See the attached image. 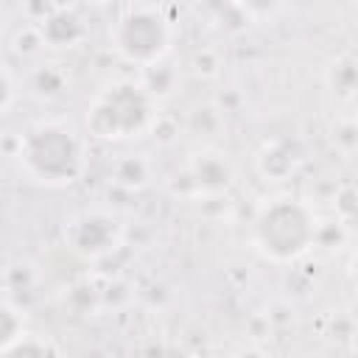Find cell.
<instances>
[{
    "mask_svg": "<svg viewBox=\"0 0 358 358\" xmlns=\"http://www.w3.org/2000/svg\"><path fill=\"white\" fill-rule=\"evenodd\" d=\"M20 171L45 187H67L81 179L87 168V148L81 134L64 120H45L20 134Z\"/></svg>",
    "mask_w": 358,
    "mask_h": 358,
    "instance_id": "obj_1",
    "label": "cell"
},
{
    "mask_svg": "<svg viewBox=\"0 0 358 358\" xmlns=\"http://www.w3.org/2000/svg\"><path fill=\"white\" fill-rule=\"evenodd\" d=\"M157 101L140 81H115L87 109V129L101 140H137L151 134Z\"/></svg>",
    "mask_w": 358,
    "mask_h": 358,
    "instance_id": "obj_2",
    "label": "cell"
},
{
    "mask_svg": "<svg viewBox=\"0 0 358 358\" xmlns=\"http://www.w3.org/2000/svg\"><path fill=\"white\" fill-rule=\"evenodd\" d=\"M316 213L308 201L282 196L260 207L255 218V246L274 263H294L313 249Z\"/></svg>",
    "mask_w": 358,
    "mask_h": 358,
    "instance_id": "obj_3",
    "label": "cell"
},
{
    "mask_svg": "<svg viewBox=\"0 0 358 358\" xmlns=\"http://www.w3.org/2000/svg\"><path fill=\"white\" fill-rule=\"evenodd\" d=\"M173 28L165 20L162 11L151 6H137L123 11L115 25L109 28V45L112 50L137 67H148L171 53Z\"/></svg>",
    "mask_w": 358,
    "mask_h": 358,
    "instance_id": "obj_4",
    "label": "cell"
},
{
    "mask_svg": "<svg viewBox=\"0 0 358 358\" xmlns=\"http://www.w3.org/2000/svg\"><path fill=\"white\" fill-rule=\"evenodd\" d=\"M64 243L70 252L87 260H101L123 246V224L109 210H81L64 221Z\"/></svg>",
    "mask_w": 358,
    "mask_h": 358,
    "instance_id": "obj_5",
    "label": "cell"
},
{
    "mask_svg": "<svg viewBox=\"0 0 358 358\" xmlns=\"http://www.w3.org/2000/svg\"><path fill=\"white\" fill-rule=\"evenodd\" d=\"M179 179H182V187L173 190L176 196L179 193L182 196H201V199L224 196L235 182V165L224 151L204 145L201 151H196L187 159Z\"/></svg>",
    "mask_w": 358,
    "mask_h": 358,
    "instance_id": "obj_6",
    "label": "cell"
},
{
    "mask_svg": "<svg viewBox=\"0 0 358 358\" xmlns=\"http://www.w3.org/2000/svg\"><path fill=\"white\" fill-rule=\"evenodd\" d=\"M36 25L42 28V36H45L48 48H53V50H70V48H76L87 39V22L70 6H56Z\"/></svg>",
    "mask_w": 358,
    "mask_h": 358,
    "instance_id": "obj_7",
    "label": "cell"
},
{
    "mask_svg": "<svg viewBox=\"0 0 358 358\" xmlns=\"http://www.w3.org/2000/svg\"><path fill=\"white\" fill-rule=\"evenodd\" d=\"M302 159H305V157H299V154L294 151V143H291V140H274V143H268V145L260 151V157H257V171H260V176L268 179V182H285L288 176H294V173L299 171Z\"/></svg>",
    "mask_w": 358,
    "mask_h": 358,
    "instance_id": "obj_8",
    "label": "cell"
},
{
    "mask_svg": "<svg viewBox=\"0 0 358 358\" xmlns=\"http://www.w3.org/2000/svg\"><path fill=\"white\" fill-rule=\"evenodd\" d=\"M179 67L165 56V59H159V62H154V64H148V67H140V76H137V81L145 87V92L154 98V101H165V98H171L173 92H176V87H179Z\"/></svg>",
    "mask_w": 358,
    "mask_h": 358,
    "instance_id": "obj_9",
    "label": "cell"
},
{
    "mask_svg": "<svg viewBox=\"0 0 358 358\" xmlns=\"http://www.w3.org/2000/svg\"><path fill=\"white\" fill-rule=\"evenodd\" d=\"M324 84L338 101H358V56H338L324 70Z\"/></svg>",
    "mask_w": 358,
    "mask_h": 358,
    "instance_id": "obj_10",
    "label": "cell"
},
{
    "mask_svg": "<svg viewBox=\"0 0 358 358\" xmlns=\"http://www.w3.org/2000/svg\"><path fill=\"white\" fill-rule=\"evenodd\" d=\"M70 87V73L62 64H39L28 73V92L39 101H53Z\"/></svg>",
    "mask_w": 358,
    "mask_h": 358,
    "instance_id": "obj_11",
    "label": "cell"
},
{
    "mask_svg": "<svg viewBox=\"0 0 358 358\" xmlns=\"http://www.w3.org/2000/svg\"><path fill=\"white\" fill-rule=\"evenodd\" d=\"M154 176V165L145 154H123L112 168V182L126 190H143Z\"/></svg>",
    "mask_w": 358,
    "mask_h": 358,
    "instance_id": "obj_12",
    "label": "cell"
},
{
    "mask_svg": "<svg viewBox=\"0 0 358 358\" xmlns=\"http://www.w3.org/2000/svg\"><path fill=\"white\" fill-rule=\"evenodd\" d=\"M227 112L218 106V103H196L190 112H187V117H185V131L187 134H193V137H204V140H213V137H218L221 131H224V126H227V117H224Z\"/></svg>",
    "mask_w": 358,
    "mask_h": 358,
    "instance_id": "obj_13",
    "label": "cell"
},
{
    "mask_svg": "<svg viewBox=\"0 0 358 358\" xmlns=\"http://www.w3.org/2000/svg\"><path fill=\"white\" fill-rule=\"evenodd\" d=\"M350 238V229H347V221L341 215L336 218H319L316 221V232H313V249H322V252H336L347 243Z\"/></svg>",
    "mask_w": 358,
    "mask_h": 358,
    "instance_id": "obj_14",
    "label": "cell"
},
{
    "mask_svg": "<svg viewBox=\"0 0 358 358\" xmlns=\"http://www.w3.org/2000/svg\"><path fill=\"white\" fill-rule=\"evenodd\" d=\"M0 350H6L8 344H14L22 333H25V313L22 308H17L11 302V296L3 299V308H0Z\"/></svg>",
    "mask_w": 358,
    "mask_h": 358,
    "instance_id": "obj_15",
    "label": "cell"
},
{
    "mask_svg": "<svg viewBox=\"0 0 358 358\" xmlns=\"http://www.w3.org/2000/svg\"><path fill=\"white\" fill-rule=\"evenodd\" d=\"M48 48L45 36H42V28L36 22H28V25H20L11 36V50L22 59H31V56H39L42 50Z\"/></svg>",
    "mask_w": 358,
    "mask_h": 358,
    "instance_id": "obj_16",
    "label": "cell"
},
{
    "mask_svg": "<svg viewBox=\"0 0 358 358\" xmlns=\"http://www.w3.org/2000/svg\"><path fill=\"white\" fill-rule=\"evenodd\" d=\"M0 355H62V347H56L45 336H34V333L25 330L14 344L0 350Z\"/></svg>",
    "mask_w": 358,
    "mask_h": 358,
    "instance_id": "obj_17",
    "label": "cell"
},
{
    "mask_svg": "<svg viewBox=\"0 0 358 358\" xmlns=\"http://www.w3.org/2000/svg\"><path fill=\"white\" fill-rule=\"evenodd\" d=\"M330 140L344 157L358 154V120H355V115H341L330 126Z\"/></svg>",
    "mask_w": 358,
    "mask_h": 358,
    "instance_id": "obj_18",
    "label": "cell"
},
{
    "mask_svg": "<svg viewBox=\"0 0 358 358\" xmlns=\"http://www.w3.org/2000/svg\"><path fill=\"white\" fill-rule=\"evenodd\" d=\"M221 67H224V62H221V53H218L215 48H199V50H193L190 59H187V70H190L196 78H204V81L221 76Z\"/></svg>",
    "mask_w": 358,
    "mask_h": 358,
    "instance_id": "obj_19",
    "label": "cell"
},
{
    "mask_svg": "<svg viewBox=\"0 0 358 358\" xmlns=\"http://www.w3.org/2000/svg\"><path fill=\"white\" fill-rule=\"evenodd\" d=\"M235 3L241 6V11H243L249 20L266 22V20H271V17L280 11V3H282V0H235Z\"/></svg>",
    "mask_w": 358,
    "mask_h": 358,
    "instance_id": "obj_20",
    "label": "cell"
},
{
    "mask_svg": "<svg viewBox=\"0 0 358 358\" xmlns=\"http://www.w3.org/2000/svg\"><path fill=\"white\" fill-rule=\"evenodd\" d=\"M179 131H182V126H179V120L171 117V115H157V120H154V126H151V137H154L159 145H171L173 140H179Z\"/></svg>",
    "mask_w": 358,
    "mask_h": 358,
    "instance_id": "obj_21",
    "label": "cell"
},
{
    "mask_svg": "<svg viewBox=\"0 0 358 358\" xmlns=\"http://www.w3.org/2000/svg\"><path fill=\"white\" fill-rule=\"evenodd\" d=\"M14 98H17V84H14V73H11V64H3V115L11 112L14 106Z\"/></svg>",
    "mask_w": 358,
    "mask_h": 358,
    "instance_id": "obj_22",
    "label": "cell"
},
{
    "mask_svg": "<svg viewBox=\"0 0 358 358\" xmlns=\"http://www.w3.org/2000/svg\"><path fill=\"white\" fill-rule=\"evenodd\" d=\"M350 277H352V282H355V288H358V249H355L352 257H350Z\"/></svg>",
    "mask_w": 358,
    "mask_h": 358,
    "instance_id": "obj_23",
    "label": "cell"
},
{
    "mask_svg": "<svg viewBox=\"0 0 358 358\" xmlns=\"http://www.w3.org/2000/svg\"><path fill=\"white\" fill-rule=\"evenodd\" d=\"M347 316H350V319H352V322L358 324V296H355V299H352V302L347 305Z\"/></svg>",
    "mask_w": 358,
    "mask_h": 358,
    "instance_id": "obj_24",
    "label": "cell"
},
{
    "mask_svg": "<svg viewBox=\"0 0 358 358\" xmlns=\"http://www.w3.org/2000/svg\"><path fill=\"white\" fill-rule=\"evenodd\" d=\"M350 347L358 352V327H355V330H352V336H350Z\"/></svg>",
    "mask_w": 358,
    "mask_h": 358,
    "instance_id": "obj_25",
    "label": "cell"
},
{
    "mask_svg": "<svg viewBox=\"0 0 358 358\" xmlns=\"http://www.w3.org/2000/svg\"><path fill=\"white\" fill-rule=\"evenodd\" d=\"M84 3H90V6H109V3H115V0H84Z\"/></svg>",
    "mask_w": 358,
    "mask_h": 358,
    "instance_id": "obj_26",
    "label": "cell"
},
{
    "mask_svg": "<svg viewBox=\"0 0 358 358\" xmlns=\"http://www.w3.org/2000/svg\"><path fill=\"white\" fill-rule=\"evenodd\" d=\"M355 120H358V112H355Z\"/></svg>",
    "mask_w": 358,
    "mask_h": 358,
    "instance_id": "obj_27",
    "label": "cell"
}]
</instances>
